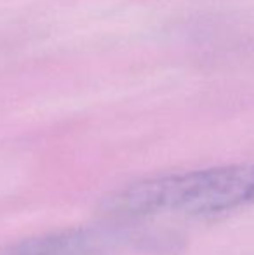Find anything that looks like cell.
Instances as JSON below:
<instances>
[{
	"label": "cell",
	"mask_w": 254,
	"mask_h": 255,
	"mask_svg": "<svg viewBox=\"0 0 254 255\" xmlns=\"http://www.w3.org/2000/svg\"><path fill=\"white\" fill-rule=\"evenodd\" d=\"M254 207V163H235L143 179L113 193L108 214L214 217Z\"/></svg>",
	"instance_id": "6da1fadb"
},
{
	"label": "cell",
	"mask_w": 254,
	"mask_h": 255,
	"mask_svg": "<svg viewBox=\"0 0 254 255\" xmlns=\"http://www.w3.org/2000/svg\"><path fill=\"white\" fill-rule=\"evenodd\" d=\"M0 255H63V250L56 235H49L35 240H26Z\"/></svg>",
	"instance_id": "7a4b0ae2"
}]
</instances>
